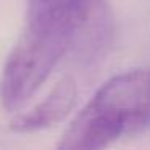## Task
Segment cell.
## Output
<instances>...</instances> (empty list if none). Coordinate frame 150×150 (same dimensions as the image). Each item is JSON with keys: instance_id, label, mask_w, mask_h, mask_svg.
I'll use <instances>...</instances> for the list:
<instances>
[{"instance_id": "6da1fadb", "label": "cell", "mask_w": 150, "mask_h": 150, "mask_svg": "<svg viewBox=\"0 0 150 150\" xmlns=\"http://www.w3.org/2000/svg\"><path fill=\"white\" fill-rule=\"evenodd\" d=\"M111 33L103 0H29L23 31L0 78L2 108L21 110L69 50L95 53L108 45Z\"/></svg>"}, {"instance_id": "7a4b0ae2", "label": "cell", "mask_w": 150, "mask_h": 150, "mask_svg": "<svg viewBox=\"0 0 150 150\" xmlns=\"http://www.w3.org/2000/svg\"><path fill=\"white\" fill-rule=\"evenodd\" d=\"M150 127V68L110 78L73 118L60 150H97Z\"/></svg>"}, {"instance_id": "3957f363", "label": "cell", "mask_w": 150, "mask_h": 150, "mask_svg": "<svg viewBox=\"0 0 150 150\" xmlns=\"http://www.w3.org/2000/svg\"><path fill=\"white\" fill-rule=\"evenodd\" d=\"M78 84L71 76L62 78L42 102L31 110L16 115L10 121V129L18 134H31L49 129L63 121L76 105Z\"/></svg>"}]
</instances>
